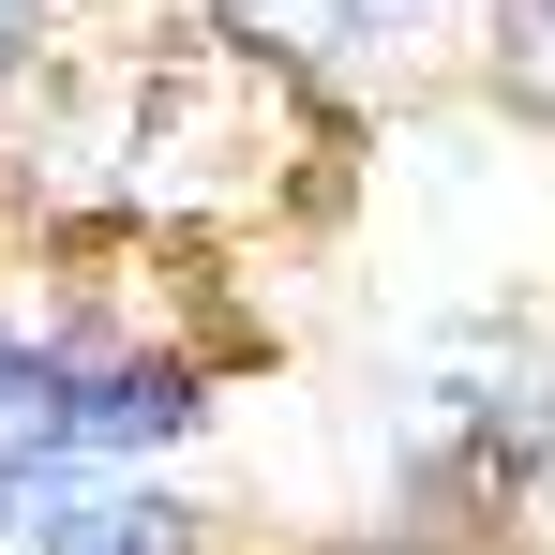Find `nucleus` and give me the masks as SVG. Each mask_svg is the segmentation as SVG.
Wrapping results in <instances>:
<instances>
[{"label": "nucleus", "mask_w": 555, "mask_h": 555, "mask_svg": "<svg viewBox=\"0 0 555 555\" xmlns=\"http://www.w3.org/2000/svg\"><path fill=\"white\" fill-rule=\"evenodd\" d=\"M181 421L166 375H61L0 346V480H61V465H120Z\"/></svg>", "instance_id": "1"}, {"label": "nucleus", "mask_w": 555, "mask_h": 555, "mask_svg": "<svg viewBox=\"0 0 555 555\" xmlns=\"http://www.w3.org/2000/svg\"><path fill=\"white\" fill-rule=\"evenodd\" d=\"M465 15H480V0H361V30H375V46H451Z\"/></svg>", "instance_id": "3"}, {"label": "nucleus", "mask_w": 555, "mask_h": 555, "mask_svg": "<svg viewBox=\"0 0 555 555\" xmlns=\"http://www.w3.org/2000/svg\"><path fill=\"white\" fill-rule=\"evenodd\" d=\"M15 30H30V0H0V61H15Z\"/></svg>", "instance_id": "4"}, {"label": "nucleus", "mask_w": 555, "mask_h": 555, "mask_svg": "<svg viewBox=\"0 0 555 555\" xmlns=\"http://www.w3.org/2000/svg\"><path fill=\"white\" fill-rule=\"evenodd\" d=\"M225 15H256L271 46H346L361 30V0H225Z\"/></svg>", "instance_id": "2"}]
</instances>
